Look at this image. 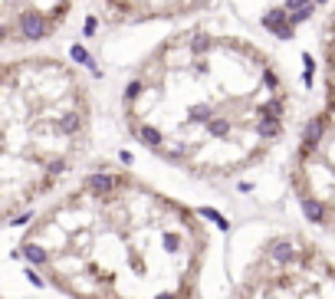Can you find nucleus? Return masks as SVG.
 <instances>
[{"instance_id": "obj_6", "label": "nucleus", "mask_w": 335, "mask_h": 299, "mask_svg": "<svg viewBox=\"0 0 335 299\" xmlns=\"http://www.w3.org/2000/svg\"><path fill=\"white\" fill-rule=\"evenodd\" d=\"M73 0H0V46H23L53 37Z\"/></svg>"}, {"instance_id": "obj_2", "label": "nucleus", "mask_w": 335, "mask_h": 299, "mask_svg": "<svg viewBox=\"0 0 335 299\" xmlns=\"http://www.w3.org/2000/svg\"><path fill=\"white\" fill-rule=\"evenodd\" d=\"M211 234L125 168H92L30 220L20 253L66 299H200Z\"/></svg>"}, {"instance_id": "obj_7", "label": "nucleus", "mask_w": 335, "mask_h": 299, "mask_svg": "<svg viewBox=\"0 0 335 299\" xmlns=\"http://www.w3.org/2000/svg\"><path fill=\"white\" fill-rule=\"evenodd\" d=\"M217 0H106V10L118 23H155V20H178L214 7Z\"/></svg>"}, {"instance_id": "obj_4", "label": "nucleus", "mask_w": 335, "mask_h": 299, "mask_svg": "<svg viewBox=\"0 0 335 299\" xmlns=\"http://www.w3.org/2000/svg\"><path fill=\"white\" fill-rule=\"evenodd\" d=\"M227 299H335V260L306 234H276L256 247Z\"/></svg>"}, {"instance_id": "obj_3", "label": "nucleus", "mask_w": 335, "mask_h": 299, "mask_svg": "<svg viewBox=\"0 0 335 299\" xmlns=\"http://www.w3.org/2000/svg\"><path fill=\"white\" fill-rule=\"evenodd\" d=\"M92 142V95L56 56L0 59V227L30 214Z\"/></svg>"}, {"instance_id": "obj_1", "label": "nucleus", "mask_w": 335, "mask_h": 299, "mask_svg": "<svg viewBox=\"0 0 335 299\" xmlns=\"http://www.w3.org/2000/svg\"><path fill=\"white\" fill-rule=\"evenodd\" d=\"M289 119V92L266 50L187 26L128 76L122 122L138 145L184 175L227 181L266 161Z\"/></svg>"}, {"instance_id": "obj_5", "label": "nucleus", "mask_w": 335, "mask_h": 299, "mask_svg": "<svg viewBox=\"0 0 335 299\" xmlns=\"http://www.w3.org/2000/svg\"><path fill=\"white\" fill-rule=\"evenodd\" d=\"M289 187L312 224L335 227V7L322 30V106L292 151Z\"/></svg>"}]
</instances>
